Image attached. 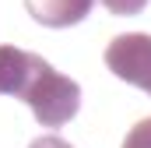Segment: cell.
Listing matches in <instances>:
<instances>
[{"label":"cell","mask_w":151,"mask_h":148,"mask_svg":"<svg viewBox=\"0 0 151 148\" xmlns=\"http://www.w3.org/2000/svg\"><path fill=\"white\" fill-rule=\"evenodd\" d=\"M28 148H74V145H67V141L56 138V134H42V138H35Z\"/></svg>","instance_id":"8992f818"},{"label":"cell","mask_w":151,"mask_h":148,"mask_svg":"<svg viewBox=\"0 0 151 148\" xmlns=\"http://www.w3.org/2000/svg\"><path fill=\"white\" fill-rule=\"evenodd\" d=\"M113 14H137L141 7H148V0H102Z\"/></svg>","instance_id":"5b68a950"},{"label":"cell","mask_w":151,"mask_h":148,"mask_svg":"<svg viewBox=\"0 0 151 148\" xmlns=\"http://www.w3.org/2000/svg\"><path fill=\"white\" fill-rule=\"evenodd\" d=\"M106 67L123 78L127 85H137L151 92V36L144 32H123L106 46Z\"/></svg>","instance_id":"7a4b0ae2"},{"label":"cell","mask_w":151,"mask_h":148,"mask_svg":"<svg viewBox=\"0 0 151 148\" xmlns=\"http://www.w3.org/2000/svg\"><path fill=\"white\" fill-rule=\"evenodd\" d=\"M95 0H25L28 14L46 28H70L88 18Z\"/></svg>","instance_id":"3957f363"},{"label":"cell","mask_w":151,"mask_h":148,"mask_svg":"<svg viewBox=\"0 0 151 148\" xmlns=\"http://www.w3.org/2000/svg\"><path fill=\"white\" fill-rule=\"evenodd\" d=\"M123 148H151V116L137 120V123L127 131V138H123Z\"/></svg>","instance_id":"277c9868"},{"label":"cell","mask_w":151,"mask_h":148,"mask_svg":"<svg viewBox=\"0 0 151 148\" xmlns=\"http://www.w3.org/2000/svg\"><path fill=\"white\" fill-rule=\"evenodd\" d=\"M18 99L35 113V120L42 127H63L81 110V88H77V81L67 78V74H60V71H53L39 53H35V64H32L28 78H25Z\"/></svg>","instance_id":"6da1fadb"}]
</instances>
